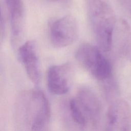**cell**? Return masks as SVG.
I'll return each instance as SVG.
<instances>
[{"instance_id": "cell-1", "label": "cell", "mask_w": 131, "mask_h": 131, "mask_svg": "<svg viewBox=\"0 0 131 131\" xmlns=\"http://www.w3.org/2000/svg\"><path fill=\"white\" fill-rule=\"evenodd\" d=\"M15 112L16 124L21 129L45 130L49 126L50 106L46 95L39 90H29L21 93Z\"/></svg>"}, {"instance_id": "cell-10", "label": "cell", "mask_w": 131, "mask_h": 131, "mask_svg": "<svg viewBox=\"0 0 131 131\" xmlns=\"http://www.w3.org/2000/svg\"><path fill=\"white\" fill-rule=\"evenodd\" d=\"M120 3L131 13V0H118Z\"/></svg>"}, {"instance_id": "cell-4", "label": "cell", "mask_w": 131, "mask_h": 131, "mask_svg": "<svg viewBox=\"0 0 131 131\" xmlns=\"http://www.w3.org/2000/svg\"><path fill=\"white\" fill-rule=\"evenodd\" d=\"M98 47L88 43L81 45L75 53L77 61L96 79L104 81L111 77L112 67L110 61Z\"/></svg>"}, {"instance_id": "cell-7", "label": "cell", "mask_w": 131, "mask_h": 131, "mask_svg": "<svg viewBox=\"0 0 131 131\" xmlns=\"http://www.w3.org/2000/svg\"><path fill=\"white\" fill-rule=\"evenodd\" d=\"M18 57L24 66L30 80L36 85L39 83L41 78L40 62L36 42L28 40L18 49Z\"/></svg>"}, {"instance_id": "cell-5", "label": "cell", "mask_w": 131, "mask_h": 131, "mask_svg": "<svg viewBox=\"0 0 131 131\" xmlns=\"http://www.w3.org/2000/svg\"><path fill=\"white\" fill-rule=\"evenodd\" d=\"M78 34L76 19L68 15L53 21L50 27V39L52 44L58 48H64L72 44Z\"/></svg>"}, {"instance_id": "cell-9", "label": "cell", "mask_w": 131, "mask_h": 131, "mask_svg": "<svg viewBox=\"0 0 131 131\" xmlns=\"http://www.w3.org/2000/svg\"><path fill=\"white\" fill-rule=\"evenodd\" d=\"M8 11L11 37L13 43H17L23 33L24 25V6L23 0H5Z\"/></svg>"}, {"instance_id": "cell-12", "label": "cell", "mask_w": 131, "mask_h": 131, "mask_svg": "<svg viewBox=\"0 0 131 131\" xmlns=\"http://www.w3.org/2000/svg\"><path fill=\"white\" fill-rule=\"evenodd\" d=\"M52 1H57V0H52Z\"/></svg>"}, {"instance_id": "cell-2", "label": "cell", "mask_w": 131, "mask_h": 131, "mask_svg": "<svg viewBox=\"0 0 131 131\" xmlns=\"http://www.w3.org/2000/svg\"><path fill=\"white\" fill-rule=\"evenodd\" d=\"M90 26L98 47L111 50L117 20L112 8L104 0H85Z\"/></svg>"}, {"instance_id": "cell-6", "label": "cell", "mask_w": 131, "mask_h": 131, "mask_svg": "<svg viewBox=\"0 0 131 131\" xmlns=\"http://www.w3.org/2000/svg\"><path fill=\"white\" fill-rule=\"evenodd\" d=\"M106 130L128 131L131 130V107L123 99L114 101L106 115Z\"/></svg>"}, {"instance_id": "cell-11", "label": "cell", "mask_w": 131, "mask_h": 131, "mask_svg": "<svg viewBox=\"0 0 131 131\" xmlns=\"http://www.w3.org/2000/svg\"><path fill=\"white\" fill-rule=\"evenodd\" d=\"M127 54L129 55V58H130V60H131V46L128 50V52L127 53Z\"/></svg>"}, {"instance_id": "cell-3", "label": "cell", "mask_w": 131, "mask_h": 131, "mask_svg": "<svg viewBox=\"0 0 131 131\" xmlns=\"http://www.w3.org/2000/svg\"><path fill=\"white\" fill-rule=\"evenodd\" d=\"M68 108L71 118L80 127L97 125L102 112L101 102L97 95L89 88L80 89L75 97L70 99Z\"/></svg>"}, {"instance_id": "cell-8", "label": "cell", "mask_w": 131, "mask_h": 131, "mask_svg": "<svg viewBox=\"0 0 131 131\" xmlns=\"http://www.w3.org/2000/svg\"><path fill=\"white\" fill-rule=\"evenodd\" d=\"M72 69L65 63L50 67L47 72V86L50 92L57 95H64L70 89L72 81Z\"/></svg>"}]
</instances>
